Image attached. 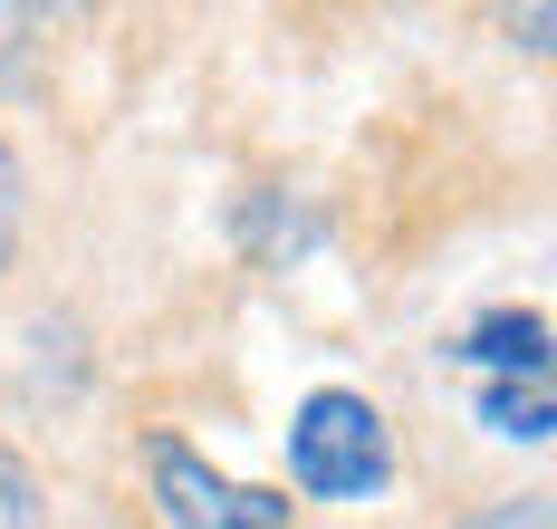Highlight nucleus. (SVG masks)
Masks as SVG:
<instances>
[{"label":"nucleus","mask_w":557,"mask_h":529,"mask_svg":"<svg viewBox=\"0 0 557 529\" xmlns=\"http://www.w3.org/2000/svg\"><path fill=\"white\" fill-rule=\"evenodd\" d=\"M394 481V423L356 385H318L288 414V491L298 501H375Z\"/></svg>","instance_id":"obj_1"},{"label":"nucleus","mask_w":557,"mask_h":529,"mask_svg":"<svg viewBox=\"0 0 557 529\" xmlns=\"http://www.w3.org/2000/svg\"><path fill=\"white\" fill-rule=\"evenodd\" d=\"M135 453H145V501H154V520H164V529H288V520H298L288 491L202 463L173 423H154Z\"/></svg>","instance_id":"obj_2"},{"label":"nucleus","mask_w":557,"mask_h":529,"mask_svg":"<svg viewBox=\"0 0 557 529\" xmlns=\"http://www.w3.org/2000/svg\"><path fill=\"white\" fill-rule=\"evenodd\" d=\"M443 356L481 366V376H548V308H491V318H471Z\"/></svg>","instance_id":"obj_3"},{"label":"nucleus","mask_w":557,"mask_h":529,"mask_svg":"<svg viewBox=\"0 0 557 529\" xmlns=\"http://www.w3.org/2000/svg\"><path fill=\"white\" fill-rule=\"evenodd\" d=\"M471 423H481V433H500V443H548V433H557L548 376H481Z\"/></svg>","instance_id":"obj_4"},{"label":"nucleus","mask_w":557,"mask_h":529,"mask_svg":"<svg viewBox=\"0 0 557 529\" xmlns=\"http://www.w3.org/2000/svg\"><path fill=\"white\" fill-rule=\"evenodd\" d=\"M49 10H20V0H0V97H20L29 87V67H39V49H49Z\"/></svg>","instance_id":"obj_5"},{"label":"nucleus","mask_w":557,"mask_h":529,"mask_svg":"<svg viewBox=\"0 0 557 529\" xmlns=\"http://www.w3.org/2000/svg\"><path fill=\"white\" fill-rule=\"evenodd\" d=\"M0 529H49V481L20 443H0Z\"/></svg>","instance_id":"obj_6"},{"label":"nucleus","mask_w":557,"mask_h":529,"mask_svg":"<svg viewBox=\"0 0 557 529\" xmlns=\"http://www.w3.org/2000/svg\"><path fill=\"white\" fill-rule=\"evenodd\" d=\"M20 241H29V164H20V145L0 135V280L20 270Z\"/></svg>","instance_id":"obj_7"},{"label":"nucleus","mask_w":557,"mask_h":529,"mask_svg":"<svg viewBox=\"0 0 557 529\" xmlns=\"http://www.w3.org/2000/svg\"><path fill=\"white\" fill-rule=\"evenodd\" d=\"M451 529H557L548 491H509V501H481V510H461Z\"/></svg>","instance_id":"obj_8"},{"label":"nucleus","mask_w":557,"mask_h":529,"mask_svg":"<svg viewBox=\"0 0 557 529\" xmlns=\"http://www.w3.org/2000/svg\"><path fill=\"white\" fill-rule=\"evenodd\" d=\"M509 39L519 49H548V10H509Z\"/></svg>","instance_id":"obj_9"}]
</instances>
